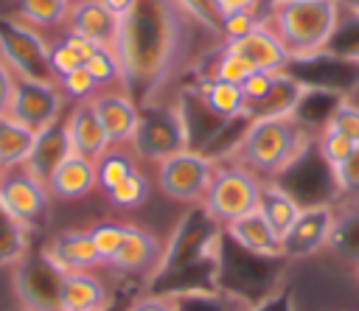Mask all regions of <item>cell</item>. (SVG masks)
<instances>
[{"label": "cell", "instance_id": "5b68a950", "mask_svg": "<svg viewBox=\"0 0 359 311\" xmlns=\"http://www.w3.org/2000/svg\"><path fill=\"white\" fill-rule=\"evenodd\" d=\"M129 146H132V154L154 165L177 151L191 148V137H188V126L180 104L174 101V104H154L140 109Z\"/></svg>", "mask_w": 359, "mask_h": 311}, {"label": "cell", "instance_id": "83f0119b", "mask_svg": "<svg viewBox=\"0 0 359 311\" xmlns=\"http://www.w3.org/2000/svg\"><path fill=\"white\" fill-rule=\"evenodd\" d=\"M70 0H14V17L31 25L34 31L65 28Z\"/></svg>", "mask_w": 359, "mask_h": 311}, {"label": "cell", "instance_id": "816d5d0a", "mask_svg": "<svg viewBox=\"0 0 359 311\" xmlns=\"http://www.w3.org/2000/svg\"><path fill=\"white\" fill-rule=\"evenodd\" d=\"M356 280H359V266H356Z\"/></svg>", "mask_w": 359, "mask_h": 311}, {"label": "cell", "instance_id": "bcb514c9", "mask_svg": "<svg viewBox=\"0 0 359 311\" xmlns=\"http://www.w3.org/2000/svg\"><path fill=\"white\" fill-rule=\"evenodd\" d=\"M213 14L222 20V17H230V14H238V11H252V14H261V6L266 0H208Z\"/></svg>", "mask_w": 359, "mask_h": 311}, {"label": "cell", "instance_id": "7dc6e473", "mask_svg": "<svg viewBox=\"0 0 359 311\" xmlns=\"http://www.w3.org/2000/svg\"><path fill=\"white\" fill-rule=\"evenodd\" d=\"M62 39H65V42H67V45H70V48H73L79 56H81V62H87V59H90V56L98 50V45H93L90 39H84V36H76V34H65Z\"/></svg>", "mask_w": 359, "mask_h": 311}, {"label": "cell", "instance_id": "f546056e", "mask_svg": "<svg viewBox=\"0 0 359 311\" xmlns=\"http://www.w3.org/2000/svg\"><path fill=\"white\" fill-rule=\"evenodd\" d=\"M31 252V227L17 221L0 202V266H17Z\"/></svg>", "mask_w": 359, "mask_h": 311}, {"label": "cell", "instance_id": "d590c367", "mask_svg": "<svg viewBox=\"0 0 359 311\" xmlns=\"http://www.w3.org/2000/svg\"><path fill=\"white\" fill-rule=\"evenodd\" d=\"M56 87H59V92L65 95V101H73V104L90 101V98L98 92V84L90 78V73L84 70V64L76 67V70H70L67 76H59V78H56Z\"/></svg>", "mask_w": 359, "mask_h": 311}, {"label": "cell", "instance_id": "d6986e66", "mask_svg": "<svg viewBox=\"0 0 359 311\" xmlns=\"http://www.w3.org/2000/svg\"><path fill=\"white\" fill-rule=\"evenodd\" d=\"M303 92H306V84L297 76H292L289 70H280V73L272 76V84L264 92V98H258L255 104H250L244 109V120L294 118V109H297Z\"/></svg>", "mask_w": 359, "mask_h": 311}, {"label": "cell", "instance_id": "4dcf8cb0", "mask_svg": "<svg viewBox=\"0 0 359 311\" xmlns=\"http://www.w3.org/2000/svg\"><path fill=\"white\" fill-rule=\"evenodd\" d=\"M174 311H244L247 303L222 289H188L174 291Z\"/></svg>", "mask_w": 359, "mask_h": 311}, {"label": "cell", "instance_id": "4fadbf2b", "mask_svg": "<svg viewBox=\"0 0 359 311\" xmlns=\"http://www.w3.org/2000/svg\"><path fill=\"white\" fill-rule=\"evenodd\" d=\"M160 258H163V241L151 230L126 221L123 241H121L118 252L109 258L107 266H112L121 275H149V277H154V272L160 266Z\"/></svg>", "mask_w": 359, "mask_h": 311}, {"label": "cell", "instance_id": "8992f818", "mask_svg": "<svg viewBox=\"0 0 359 311\" xmlns=\"http://www.w3.org/2000/svg\"><path fill=\"white\" fill-rule=\"evenodd\" d=\"M216 165L219 163L199 148L177 151L157 163V188L165 199L177 205H199Z\"/></svg>", "mask_w": 359, "mask_h": 311}, {"label": "cell", "instance_id": "7402d4cb", "mask_svg": "<svg viewBox=\"0 0 359 311\" xmlns=\"http://www.w3.org/2000/svg\"><path fill=\"white\" fill-rule=\"evenodd\" d=\"M227 241L236 244L238 249L244 252H252V255H261V258H283V249H280V238L275 235V230L264 221V216L258 210L247 213V216H238L236 221L224 224L222 227Z\"/></svg>", "mask_w": 359, "mask_h": 311}, {"label": "cell", "instance_id": "ffe728a7", "mask_svg": "<svg viewBox=\"0 0 359 311\" xmlns=\"http://www.w3.org/2000/svg\"><path fill=\"white\" fill-rule=\"evenodd\" d=\"M62 126H65V134H67L70 154L95 160L98 154H104L109 148V140H107V134H104L90 101L73 104V109L62 118Z\"/></svg>", "mask_w": 359, "mask_h": 311}, {"label": "cell", "instance_id": "44dd1931", "mask_svg": "<svg viewBox=\"0 0 359 311\" xmlns=\"http://www.w3.org/2000/svg\"><path fill=\"white\" fill-rule=\"evenodd\" d=\"M50 199L56 202H79L95 191V165L87 157L67 154L45 179Z\"/></svg>", "mask_w": 359, "mask_h": 311}, {"label": "cell", "instance_id": "681fc988", "mask_svg": "<svg viewBox=\"0 0 359 311\" xmlns=\"http://www.w3.org/2000/svg\"><path fill=\"white\" fill-rule=\"evenodd\" d=\"M132 3H135V0H101V6H104L115 20L126 17V11L132 8Z\"/></svg>", "mask_w": 359, "mask_h": 311}, {"label": "cell", "instance_id": "603a6c76", "mask_svg": "<svg viewBox=\"0 0 359 311\" xmlns=\"http://www.w3.org/2000/svg\"><path fill=\"white\" fill-rule=\"evenodd\" d=\"M191 90L196 92V98L205 104V109L216 120H222V123L244 120V95H241L238 84L219 81V78H196V84H191Z\"/></svg>", "mask_w": 359, "mask_h": 311}, {"label": "cell", "instance_id": "52a82bcc", "mask_svg": "<svg viewBox=\"0 0 359 311\" xmlns=\"http://www.w3.org/2000/svg\"><path fill=\"white\" fill-rule=\"evenodd\" d=\"M0 59L14 78L53 81L48 67V39L17 17H0Z\"/></svg>", "mask_w": 359, "mask_h": 311}, {"label": "cell", "instance_id": "cb8c5ba5", "mask_svg": "<svg viewBox=\"0 0 359 311\" xmlns=\"http://www.w3.org/2000/svg\"><path fill=\"white\" fill-rule=\"evenodd\" d=\"M261 216H264V221L275 230V235L278 238H283L286 233H289V227L294 224V219L300 216V202L283 188V185H278L275 179H266L264 185H261V196H258V207H255Z\"/></svg>", "mask_w": 359, "mask_h": 311}, {"label": "cell", "instance_id": "9a60e30c", "mask_svg": "<svg viewBox=\"0 0 359 311\" xmlns=\"http://www.w3.org/2000/svg\"><path fill=\"white\" fill-rule=\"evenodd\" d=\"M39 252H42L59 272H76V269H98V266H107L87 230H65V233H56Z\"/></svg>", "mask_w": 359, "mask_h": 311}, {"label": "cell", "instance_id": "30bf717a", "mask_svg": "<svg viewBox=\"0 0 359 311\" xmlns=\"http://www.w3.org/2000/svg\"><path fill=\"white\" fill-rule=\"evenodd\" d=\"M0 202L17 221L34 230L48 219L53 199L48 193V185L28 165H17L0 171Z\"/></svg>", "mask_w": 359, "mask_h": 311}, {"label": "cell", "instance_id": "ee69618b", "mask_svg": "<svg viewBox=\"0 0 359 311\" xmlns=\"http://www.w3.org/2000/svg\"><path fill=\"white\" fill-rule=\"evenodd\" d=\"M272 76L275 73H264V70H252L238 87H241V95H244V109L250 106V104H255L258 98H264V92L269 90V84H272Z\"/></svg>", "mask_w": 359, "mask_h": 311}, {"label": "cell", "instance_id": "3957f363", "mask_svg": "<svg viewBox=\"0 0 359 311\" xmlns=\"http://www.w3.org/2000/svg\"><path fill=\"white\" fill-rule=\"evenodd\" d=\"M342 0H266L261 22L278 36L289 59H309L328 48Z\"/></svg>", "mask_w": 359, "mask_h": 311}, {"label": "cell", "instance_id": "c3c4849f", "mask_svg": "<svg viewBox=\"0 0 359 311\" xmlns=\"http://www.w3.org/2000/svg\"><path fill=\"white\" fill-rule=\"evenodd\" d=\"M11 84H14V76L6 67V62L0 59V115L6 112V104H8V95H11Z\"/></svg>", "mask_w": 359, "mask_h": 311}, {"label": "cell", "instance_id": "4316f807", "mask_svg": "<svg viewBox=\"0 0 359 311\" xmlns=\"http://www.w3.org/2000/svg\"><path fill=\"white\" fill-rule=\"evenodd\" d=\"M67 154H70V146H67L65 126H62V120H59V123L42 129V132H36V143H34V151H31V157H28L25 165L45 182V179L50 177V171H53Z\"/></svg>", "mask_w": 359, "mask_h": 311}, {"label": "cell", "instance_id": "1f68e13d", "mask_svg": "<svg viewBox=\"0 0 359 311\" xmlns=\"http://www.w3.org/2000/svg\"><path fill=\"white\" fill-rule=\"evenodd\" d=\"M93 165H95V188H101V193H107L109 188L123 182L137 168L135 157L129 151H123L121 146H109L104 154H98L93 160Z\"/></svg>", "mask_w": 359, "mask_h": 311}, {"label": "cell", "instance_id": "8fae6325", "mask_svg": "<svg viewBox=\"0 0 359 311\" xmlns=\"http://www.w3.org/2000/svg\"><path fill=\"white\" fill-rule=\"evenodd\" d=\"M334 219H337V207L334 205H309L300 210V216L294 219V224L289 227V233L280 238V249L283 258H309L320 249L328 247L331 230H334Z\"/></svg>", "mask_w": 359, "mask_h": 311}, {"label": "cell", "instance_id": "f1b7e54d", "mask_svg": "<svg viewBox=\"0 0 359 311\" xmlns=\"http://www.w3.org/2000/svg\"><path fill=\"white\" fill-rule=\"evenodd\" d=\"M328 249L342 261H351L359 266V202L345 210H337Z\"/></svg>", "mask_w": 359, "mask_h": 311}, {"label": "cell", "instance_id": "db71d44e", "mask_svg": "<svg viewBox=\"0 0 359 311\" xmlns=\"http://www.w3.org/2000/svg\"><path fill=\"white\" fill-rule=\"evenodd\" d=\"M70 3H73V0H70Z\"/></svg>", "mask_w": 359, "mask_h": 311}, {"label": "cell", "instance_id": "e0dca14e", "mask_svg": "<svg viewBox=\"0 0 359 311\" xmlns=\"http://www.w3.org/2000/svg\"><path fill=\"white\" fill-rule=\"evenodd\" d=\"M107 283L95 269H76L62 275L59 286V311H107L109 308Z\"/></svg>", "mask_w": 359, "mask_h": 311}, {"label": "cell", "instance_id": "f907efd6", "mask_svg": "<svg viewBox=\"0 0 359 311\" xmlns=\"http://www.w3.org/2000/svg\"><path fill=\"white\" fill-rule=\"evenodd\" d=\"M342 6H348V8H353V11H359V0H342Z\"/></svg>", "mask_w": 359, "mask_h": 311}, {"label": "cell", "instance_id": "484cf974", "mask_svg": "<svg viewBox=\"0 0 359 311\" xmlns=\"http://www.w3.org/2000/svg\"><path fill=\"white\" fill-rule=\"evenodd\" d=\"M345 101V95L334 92V90H320V87H306L297 109H294V120L300 126H306L314 137L328 126V120L334 118L337 106Z\"/></svg>", "mask_w": 359, "mask_h": 311}, {"label": "cell", "instance_id": "74e56055", "mask_svg": "<svg viewBox=\"0 0 359 311\" xmlns=\"http://www.w3.org/2000/svg\"><path fill=\"white\" fill-rule=\"evenodd\" d=\"M334 182H337L339 199L359 202V146L334 168Z\"/></svg>", "mask_w": 359, "mask_h": 311}, {"label": "cell", "instance_id": "6da1fadb", "mask_svg": "<svg viewBox=\"0 0 359 311\" xmlns=\"http://www.w3.org/2000/svg\"><path fill=\"white\" fill-rule=\"evenodd\" d=\"M205 28L182 0H135L126 17L118 20L112 53L121 67V90L129 92L140 109L168 104V87L213 50L202 48ZM219 48V45H216Z\"/></svg>", "mask_w": 359, "mask_h": 311}, {"label": "cell", "instance_id": "277c9868", "mask_svg": "<svg viewBox=\"0 0 359 311\" xmlns=\"http://www.w3.org/2000/svg\"><path fill=\"white\" fill-rule=\"evenodd\" d=\"M261 185H264V179L255 177L252 171H247L244 165H238V163L222 165L219 163L199 207L213 224L224 227V224L236 221L238 216H247L258 207Z\"/></svg>", "mask_w": 359, "mask_h": 311}, {"label": "cell", "instance_id": "60d3db41", "mask_svg": "<svg viewBox=\"0 0 359 311\" xmlns=\"http://www.w3.org/2000/svg\"><path fill=\"white\" fill-rule=\"evenodd\" d=\"M328 126H334V129L342 132L353 146H359V104L351 101V98H345V101L337 106V112H334V118L328 120Z\"/></svg>", "mask_w": 359, "mask_h": 311}, {"label": "cell", "instance_id": "836d02e7", "mask_svg": "<svg viewBox=\"0 0 359 311\" xmlns=\"http://www.w3.org/2000/svg\"><path fill=\"white\" fill-rule=\"evenodd\" d=\"M325 53L359 64V11L342 6L339 22H337V28H334V36H331Z\"/></svg>", "mask_w": 359, "mask_h": 311}, {"label": "cell", "instance_id": "ab89813d", "mask_svg": "<svg viewBox=\"0 0 359 311\" xmlns=\"http://www.w3.org/2000/svg\"><path fill=\"white\" fill-rule=\"evenodd\" d=\"M84 62H81V56L59 36V39H48V67H50V76H53V81L59 78V76H67L70 70H76V67H81Z\"/></svg>", "mask_w": 359, "mask_h": 311}, {"label": "cell", "instance_id": "ac0fdd59", "mask_svg": "<svg viewBox=\"0 0 359 311\" xmlns=\"http://www.w3.org/2000/svg\"><path fill=\"white\" fill-rule=\"evenodd\" d=\"M227 48H233L241 59H247V64L252 70H264V73H280L289 67V53L283 50V45L278 42V36L264 25L258 22L250 34L233 39V42H224Z\"/></svg>", "mask_w": 359, "mask_h": 311}, {"label": "cell", "instance_id": "7bdbcfd3", "mask_svg": "<svg viewBox=\"0 0 359 311\" xmlns=\"http://www.w3.org/2000/svg\"><path fill=\"white\" fill-rule=\"evenodd\" d=\"M244 311H297V305H294L292 289H289V286H278V289H272L269 294H264L261 300L250 303Z\"/></svg>", "mask_w": 359, "mask_h": 311}, {"label": "cell", "instance_id": "f6af8a7d", "mask_svg": "<svg viewBox=\"0 0 359 311\" xmlns=\"http://www.w3.org/2000/svg\"><path fill=\"white\" fill-rule=\"evenodd\" d=\"M126 311H174V297L165 291H149L135 297Z\"/></svg>", "mask_w": 359, "mask_h": 311}, {"label": "cell", "instance_id": "d4e9b609", "mask_svg": "<svg viewBox=\"0 0 359 311\" xmlns=\"http://www.w3.org/2000/svg\"><path fill=\"white\" fill-rule=\"evenodd\" d=\"M36 143V132L11 118L8 112L0 115V171L25 165Z\"/></svg>", "mask_w": 359, "mask_h": 311}, {"label": "cell", "instance_id": "8d00e7d4", "mask_svg": "<svg viewBox=\"0 0 359 311\" xmlns=\"http://www.w3.org/2000/svg\"><path fill=\"white\" fill-rule=\"evenodd\" d=\"M87 233H90L95 249L101 252L104 263H109V258L118 252V247H121V241H123L126 221H98V224H93Z\"/></svg>", "mask_w": 359, "mask_h": 311}, {"label": "cell", "instance_id": "2e32d148", "mask_svg": "<svg viewBox=\"0 0 359 311\" xmlns=\"http://www.w3.org/2000/svg\"><path fill=\"white\" fill-rule=\"evenodd\" d=\"M65 28H67V34L84 36L93 45L112 50L115 34H118V20L101 6V0H73L67 8Z\"/></svg>", "mask_w": 359, "mask_h": 311}, {"label": "cell", "instance_id": "ba28073f", "mask_svg": "<svg viewBox=\"0 0 359 311\" xmlns=\"http://www.w3.org/2000/svg\"><path fill=\"white\" fill-rule=\"evenodd\" d=\"M62 275L42 252H28L11 266V291L22 311H59Z\"/></svg>", "mask_w": 359, "mask_h": 311}, {"label": "cell", "instance_id": "f5cc1de1", "mask_svg": "<svg viewBox=\"0 0 359 311\" xmlns=\"http://www.w3.org/2000/svg\"><path fill=\"white\" fill-rule=\"evenodd\" d=\"M17 311H22V308H17Z\"/></svg>", "mask_w": 359, "mask_h": 311}, {"label": "cell", "instance_id": "7c38bea8", "mask_svg": "<svg viewBox=\"0 0 359 311\" xmlns=\"http://www.w3.org/2000/svg\"><path fill=\"white\" fill-rule=\"evenodd\" d=\"M292 76H297L306 87H320V90H334L345 98L353 95V90L359 87V64L331 56V53H317L309 59H294L286 67Z\"/></svg>", "mask_w": 359, "mask_h": 311}, {"label": "cell", "instance_id": "d6a6232c", "mask_svg": "<svg viewBox=\"0 0 359 311\" xmlns=\"http://www.w3.org/2000/svg\"><path fill=\"white\" fill-rule=\"evenodd\" d=\"M149 196H151V182L140 168H135L123 182H118L104 193L107 205L115 210H137L149 202Z\"/></svg>", "mask_w": 359, "mask_h": 311}, {"label": "cell", "instance_id": "5bb4252c", "mask_svg": "<svg viewBox=\"0 0 359 311\" xmlns=\"http://www.w3.org/2000/svg\"><path fill=\"white\" fill-rule=\"evenodd\" d=\"M95 118L109 140V146H126L135 134L137 118H140V106L137 101L123 92V90H107V92H95L90 98Z\"/></svg>", "mask_w": 359, "mask_h": 311}, {"label": "cell", "instance_id": "b9f144b4", "mask_svg": "<svg viewBox=\"0 0 359 311\" xmlns=\"http://www.w3.org/2000/svg\"><path fill=\"white\" fill-rule=\"evenodd\" d=\"M261 22V14H252V11H238V14H230V17H222L219 20V31H222V39L224 42H233L244 34H250L255 25Z\"/></svg>", "mask_w": 359, "mask_h": 311}, {"label": "cell", "instance_id": "9c48e42d", "mask_svg": "<svg viewBox=\"0 0 359 311\" xmlns=\"http://www.w3.org/2000/svg\"><path fill=\"white\" fill-rule=\"evenodd\" d=\"M65 95L59 92L56 81H34V78H14L6 112L25 123L34 132H42L65 118Z\"/></svg>", "mask_w": 359, "mask_h": 311}, {"label": "cell", "instance_id": "e575fe53", "mask_svg": "<svg viewBox=\"0 0 359 311\" xmlns=\"http://www.w3.org/2000/svg\"><path fill=\"white\" fill-rule=\"evenodd\" d=\"M314 148H317V154H320L331 168H337L356 146H353L342 132H337L334 126H325V129L314 137Z\"/></svg>", "mask_w": 359, "mask_h": 311}, {"label": "cell", "instance_id": "f35d334b", "mask_svg": "<svg viewBox=\"0 0 359 311\" xmlns=\"http://www.w3.org/2000/svg\"><path fill=\"white\" fill-rule=\"evenodd\" d=\"M84 70L90 73V78L98 84V87H107L112 81L121 84V67H118V59L112 50L107 48H98L87 62H84Z\"/></svg>", "mask_w": 359, "mask_h": 311}, {"label": "cell", "instance_id": "7a4b0ae2", "mask_svg": "<svg viewBox=\"0 0 359 311\" xmlns=\"http://www.w3.org/2000/svg\"><path fill=\"white\" fill-rule=\"evenodd\" d=\"M311 146H314V134L306 126H300L294 118L247 120L241 134L230 146V154H233L230 163L244 165L255 177L278 179Z\"/></svg>", "mask_w": 359, "mask_h": 311}]
</instances>
